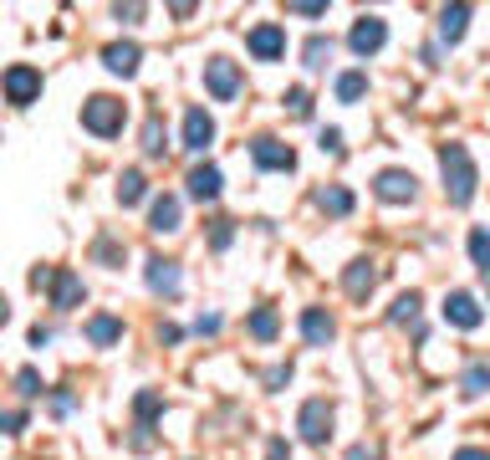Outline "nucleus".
<instances>
[{
	"mask_svg": "<svg viewBox=\"0 0 490 460\" xmlns=\"http://www.w3.org/2000/svg\"><path fill=\"white\" fill-rule=\"evenodd\" d=\"M209 143H215V118H209L205 108H190V113H184V149L205 154Z\"/></svg>",
	"mask_w": 490,
	"mask_h": 460,
	"instance_id": "13",
	"label": "nucleus"
},
{
	"mask_svg": "<svg viewBox=\"0 0 490 460\" xmlns=\"http://www.w3.org/2000/svg\"><path fill=\"white\" fill-rule=\"evenodd\" d=\"M316 205L343 221V215H352V190H343V185H327V190H316Z\"/></svg>",
	"mask_w": 490,
	"mask_h": 460,
	"instance_id": "21",
	"label": "nucleus"
},
{
	"mask_svg": "<svg viewBox=\"0 0 490 460\" xmlns=\"http://www.w3.org/2000/svg\"><path fill=\"white\" fill-rule=\"evenodd\" d=\"M455 460H490V450H480V445H465V450H455Z\"/></svg>",
	"mask_w": 490,
	"mask_h": 460,
	"instance_id": "39",
	"label": "nucleus"
},
{
	"mask_svg": "<svg viewBox=\"0 0 490 460\" xmlns=\"http://www.w3.org/2000/svg\"><path fill=\"white\" fill-rule=\"evenodd\" d=\"M230 240H236V225H230V221H215V236H209V246H215V251H225Z\"/></svg>",
	"mask_w": 490,
	"mask_h": 460,
	"instance_id": "34",
	"label": "nucleus"
},
{
	"mask_svg": "<svg viewBox=\"0 0 490 460\" xmlns=\"http://www.w3.org/2000/svg\"><path fill=\"white\" fill-rule=\"evenodd\" d=\"M148 230L154 236H174L179 230V194H158L154 210H148Z\"/></svg>",
	"mask_w": 490,
	"mask_h": 460,
	"instance_id": "15",
	"label": "nucleus"
},
{
	"mask_svg": "<svg viewBox=\"0 0 490 460\" xmlns=\"http://www.w3.org/2000/svg\"><path fill=\"white\" fill-rule=\"evenodd\" d=\"M205 87L215 103H230V97L240 93V67L230 62V57H209L205 62Z\"/></svg>",
	"mask_w": 490,
	"mask_h": 460,
	"instance_id": "5",
	"label": "nucleus"
},
{
	"mask_svg": "<svg viewBox=\"0 0 490 460\" xmlns=\"http://www.w3.org/2000/svg\"><path fill=\"white\" fill-rule=\"evenodd\" d=\"M266 455H271V460H291V445H286V440H271Z\"/></svg>",
	"mask_w": 490,
	"mask_h": 460,
	"instance_id": "41",
	"label": "nucleus"
},
{
	"mask_svg": "<svg viewBox=\"0 0 490 460\" xmlns=\"http://www.w3.org/2000/svg\"><path fill=\"white\" fill-rule=\"evenodd\" d=\"M21 425H26V414H21V410L5 414V429H11V435H21Z\"/></svg>",
	"mask_w": 490,
	"mask_h": 460,
	"instance_id": "42",
	"label": "nucleus"
},
{
	"mask_svg": "<svg viewBox=\"0 0 490 460\" xmlns=\"http://www.w3.org/2000/svg\"><path fill=\"white\" fill-rule=\"evenodd\" d=\"M164 149H169V128H164V118L154 113V118L143 123V154H148V159H158Z\"/></svg>",
	"mask_w": 490,
	"mask_h": 460,
	"instance_id": "23",
	"label": "nucleus"
},
{
	"mask_svg": "<svg viewBox=\"0 0 490 460\" xmlns=\"http://www.w3.org/2000/svg\"><path fill=\"white\" fill-rule=\"evenodd\" d=\"M47 286H51V307H57V312H72V307L87 297V292H82V276H77V271H67V266L51 271Z\"/></svg>",
	"mask_w": 490,
	"mask_h": 460,
	"instance_id": "12",
	"label": "nucleus"
},
{
	"mask_svg": "<svg viewBox=\"0 0 490 460\" xmlns=\"http://www.w3.org/2000/svg\"><path fill=\"white\" fill-rule=\"evenodd\" d=\"M465 26H470V5H444L440 11V41L455 47L459 36H465Z\"/></svg>",
	"mask_w": 490,
	"mask_h": 460,
	"instance_id": "19",
	"label": "nucleus"
},
{
	"mask_svg": "<svg viewBox=\"0 0 490 460\" xmlns=\"http://www.w3.org/2000/svg\"><path fill=\"white\" fill-rule=\"evenodd\" d=\"M286 11H291V16H327V0H291V5H286Z\"/></svg>",
	"mask_w": 490,
	"mask_h": 460,
	"instance_id": "33",
	"label": "nucleus"
},
{
	"mask_svg": "<svg viewBox=\"0 0 490 460\" xmlns=\"http://www.w3.org/2000/svg\"><path fill=\"white\" fill-rule=\"evenodd\" d=\"M138 41H112L108 51H102V62H108V72H118V77H133L138 72Z\"/></svg>",
	"mask_w": 490,
	"mask_h": 460,
	"instance_id": "17",
	"label": "nucleus"
},
{
	"mask_svg": "<svg viewBox=\"0 0 490 460\" xmlns=\"http://www.w3.org/2000/svg\"><path fill=\"white\" fill-rule=\"evenodd\" d=\"M297 429L307 445H327V435H333V404L327 399H307L297 414Z\"/></svg>",
	"mask_w": 490,
	"mask_h": 460,
	"instance_id": "4",
	"label": "nucleus"
},
{
	"mask_svg": "<svg viewBox=\"0 0 490 460\" xmlns=\"http://www.w3.org/2000/svg\"><path fill=\"white\" fill-rule=\"evenodd\" d=\"M322 154H343V133H337V128H322Z\"/></svg>",
	"mask_w": 490,
	"mask_h": 460,
	"instance_id": "35",
	"label": "nucleus"
},
{
	"mask_svg": "<svg viewBox=\"0 0 490 460\" xmlns=\"http://www.w3.org/2000/svg\"><path fill=\"white\" fill-rule=\"evenodd\" d=\"M245 47H251L255 62H281V57H286V32L276 26V21H261V26H251Z\"/></svg>",
	"mask_w": 490,
	"mask_h": 460,
	"instance_id": "6",
	"label": "nucleus"
},
{
	"mask_svg": "<svg viewBox=\"0 0 490 460\" xmlns=\"http://www.w3.org/2000/svg\"><path fill=\"white\" fill-rule=\"evenodd\" d=\"M118 338H123V322L118 318H108V312H102V318H87V343H93V348H112Z\"/></svg>",
	"mask_w": 490,
	"mask_h": 460,
	"instance_id": "20",
	"label": "nucleus"
},
{
	"mask_svg": "<svg viewBox=\"0 0 490 460\" xmlns=\"http://www.w3.org/2000/svg\"><path fill=\"white\" fill-rule=\"evenodd\" d=\"M459 394H465V399L490 394V364H470V368H465V379H459Z\"/></svg>",
	"mask_w": 490,
	"mask_h": 460,
	"instance_id": "24",
	"label": "nucleus"
},
{
	"mask_svg": "<svg viewBox=\"0 0 490 460\" xmlns=\"http://www.w3.org/2000/svg\"><path fill=\"white\" fill-rule=\"evenodd\" d=\"M251 159L261 164V169H297V149L291 143H281V139H271V133H261V139L251 143Z\"/></svg>",
	"mask_w": 490,
	"mask_h": 460,
	"instance_id": "9",
	"label": "nucleus"
},
{
	"mask_svg": "<svg viewBox=\"0 0 490 460\" xmlns=\"http://www.w3.org/2000/svg\"><path fill=\"white\" fill-rule=\"evenodd\" d=\"M388 41V26H383L379 16H358L352 21V32H348V47L358 51V57H373V51Z\"/></svg>",
	"mask_w": 490,
	"mask_h": 460,
	"instance_id": "11",
	"label": "nucleus"
},
{
	"mask_svg": "<svg viewBox=\"0 0 490 460\" xmlns=\"http://www.w3.org/2000/svg\"><path fill=\"white\" fill-rule=\"evenodd\" d=\"M36 97H41V72L26 67V62L5 67V103H11V108H31Z\"/></svg>",
	"mask_w": 490,
	"mask_h": 460,
	"instance_id": "3",
	"label": "nucleus"
},
{
	"mask_svg": "<svg viewBox=\"0 0 490 460\" xmlns=\"http://www.w3.org/2000/svg\"><path fill=\"white\" fill-rule=\"evenodd\" d=\"M143 282H148V292H158V297H179V292H184L179 261H164V256H154V261L143 266Z\"/></svg>",
	"mask_w": 490,
	"mask_h": 460,
	"instance_id": "10",
	"label": "nucleus"
},
{
	"mask_svg": "<svg viewBox=\"0 0 490 460\" xmlns=\"http://www.w3.org/2000/svg\"><path fill=\"white\" fill-rule=\"evenodd\" d=\"M143 194H148V179L138 169H123V179H118V205H138Z\"/></svg>",
	"mask_w": 490,
	"mask_h": 460,
	"instance_id": "25",
	"label": "nucleus"
},
{
	"mask_svg": "<svg viewBox=\"0 0 490 460\" xmlns=\"http://www.w3.org/2000/svg\"><path fill=\"white\" fill-rule=\"evenodd\" d=\"M93 256H97V261H108V266H123V246H118V240H112V236H97V246H93Z\"/></svg>",
	"mask_w": 490,
	"mask_h": 460,
	"instance_id": "30",
	"label": "nucleus"
},
{
	"mask_svg": "<svg viewBox=\"0 0 490 460\" xmlns=\"http://www.w3.org/2000/svg\"><path fill=\"white\" fill-rule=\"evenodd\" d=\"M348 460H379V445H352V450H348Z\"/></svg>",
	"mask_w": 490,
	"mask_h": 460,
	"instance_id": "37",
	"label": "nucleus"
},
{
	"mask_svg": "<svg viewBox=\"0 0 490 460\" xmlns=\"http://www.w3.org/2000/svg\"><path fill=\"white\" fill-rule=\"evenodd\" d=\"M440 169H444V194H450V205H470L475 185H480L470 149H465V143H444L440 149Z\"/></svg>",
	"mask_w": 490,
	"mask_h": 460,
	"instance_id": "1",
	"label": "nucleus"
},
{
	"mask_svg": "<svg viewBox=\"0 0 490 460\" xmlns=\"http://www.w3.org/2000/svg\"><path fill=\"white\" fill-rule=\"evenodd\" d=\"M419 307H424V297H419V292H404V297L388 307V322H414L419 318Z\"/></svg>",
	"mask_w": 490,
	"mask_h": 460,
	"instance_id": "27",
	"label": "nucleus"
},
{
	"mask_svg": "<svg viewBox=\"0 0 490 460\" xmlns=\"http://www.w3.org/2000/svg\"><path fill=\"white\" fill-rule=\"evenodd\" d=\"M112 16H118V21H138L143 5H112Z\"/></svg>",
	"mask_w": 490,
	"mask_h": 460,
	"instance_id": "40",
	"label": "nucleus"
},
{
	"mask_svg": "<svg viewBox=\"0 0 490 460\" xmlns=\"http://www.w3.org/2000/svg\"><path fill=\"white\" fill-rule=\"evenodd\" d=\"M286 379H291V364H276V368H266V383H271V389H281Z\"/></svg>",
	"mask_w": 490,
	"mask_h": 460,
	"instance_id": "36",
	"label": "nucleus"
},
{
	"mask_svg": "<svg viewBox=\"0 0 490 460\" xmlns=\"http://www.w3.org/2000/svg\"><path fill=\"white\" fill-rule=\"evenodd\" d=\"M16 389H21V399H36V394H41V374H36V368H21Z\"/></svg>",
	"mask_w": 490,
	"mask_h": 460,
	"instance_id": "32",
	"label": "nucleus"
},
{
	"mask_svg": "<svg viewBox=\"0 0 490 460\" xmlns=\"http://www.w3.org/2000/svg\"><path fill=\"white\" fill-rule=\"evenodd\" d=\"M363 93H368V77H363V72H343V77H337V97H343V103H358Z\"/></svg>",
	"mask_w": 490,
	"mask_h": 460,
	"instance_id": "29",
	"label": "nucleus"
},
{
	"mask_svg": "<svg viewBox=\"0 0 490 460\" xmlns=\"http://www.w3.org/2000/svg\"><path fill=\"white\" fill-rule=\"evenodd\" d=\"M440 312H444V322H450V328H465V333H475V328L486 322V307H480L470 292H450Z\"/></svg>",
	"mask_w": 490,
	"mask_h": 460,
	"instance_id": "8",
	"label": "nucleus"
},
{
	"mask_svg": "<svg viewBox=\"0 0 490 460\" xmlns=\"http://www.w3.org/2000/svg\"><path fill=\"white\" fill-rule=\"evenodd\" d=\"M286 108H291V118H312V93L307 87H291L286 93Z\"/></svg>",
	"mask_w": 490,
	"mask_h": 460,
	"instance_id": "31",
	"label": "nucleus"
},
{
	"mask_svg": "<svg viewBox=\"0 0 490 460\" xmlns=\"http://www.w3.org/2000/svg\"><path fill=\"white\" fill-rule=\"evenodd\" d=\"M123 103H118V97H108V93H93L87 97V103H82V128H87V133H97V139H112V133H118V128H123Z\"/></svg>",
	"mask_w": 490,
	"mask_h": 460,
	"instance_id": "2",
	"label": "nucleus"
},
{
	"mask_svg": "<svg viewBox=\"0 0 490 460\" xmlns=\"http://www.w3.org/2000/svg\"><path fill=\"white\" fill-rule=\"evenodd\" d=\"M276 328H281V322H276V307H255V312H251V338H255V343H271Z\"/></svg>",
	"mask_w": 490,
	"mask_h": 460,
	"instance_id": "26",
	"label": "nucleus"
},
{
	"mask_svg": "<svg viewBox=\"0 0 490 460\" xmlns=\"http://www.w3.org/2000/svg\"><path fill=\"white\" fill-rule=\"evenodd\" d=\"M343 286H348L352 302H368V292L379 286V266H373V261H348V271H343Z\"/></svg>",
	"mask_w": 490,
	"mask_h": 460,
	"instance_id": "14",
	"label": "nucleus"
},
{
	"mask_svg": "<svg viewBox=\"0 0 490 460\" xmlns=\"http://www.w3.org/2000/svg\"><path fill=\"white\" fill-rule=\"evenodd\" d=\"M301 57H307L301 67H327V57H333V36H312V41L301 47Z\"/></svg>",
	"mask_w": 490,
	"mask_h": 460,
	"instance_id": "28",
	"label": "nucleus"
},
{
	"mask_svg": "<svg viewBox=\"0 0 490 460\" xmlns=\"http://www.w3.org/2000/svg\"><path fill=\"white\" fill-rule=\"evenodd\" d=\"M373 194H379L383 205H409L414 194H419V179H414L409 169H383V175L373 179Z\"/></svg>",
	"mask_w": 490,
	"mask_h": 460,
	"instance_id": "7",
	"label": "nucleus"
},
{
	"mask_svg": "<svg viewBox=\"0 0 490 460\" xmlns=\"http://www.w3.org/2000/svg\"><path fill=\"white\" fill-rule=\"evenodd\" d=\"M470 256H475L480 282H486V292H490V230H486V225H475V230H470Z\"/></svg>",
	"mask_w": 490,
	"mask_h": 460,
	"instance_id": "22",
	"label": "nucleus"
},
{
	"mask_svg": "<svg viewBox=\"0 0 490 460\" xmlns=\"http://www.w3.org/2000/svg\"><path fill=\"white\" fill-rule=\"evenodd\" d=\"M333 333H337V328H333V318H327L322 307H307V312H301V338H307L312 348H327Z\"/></svg>",
	"mask_w": 490,
	"mask_h": 460,
	"instance_id": "16",
	"label": "nucleus"
},
{
	"mask_svg": "<svg viewBox=\"0 0 490 460\" xmlns=\"http://www.w3.org/2000/svg\"><path fill=\"white\" fill-rule=\"evenodd\" d=\"M194 333H220V312H209V318L194 322Z\"/></svg>",
	"mask_w": 490,
	"mask_h": 460,
	"instance_id": "38",
	"label": "nucleus"
},
{
	"mask_svg": "<svg viewBox=\"0 0 490 460\" xmlns=\"http://www.w3.org/2000/svg\"><path fill=\"white\" fill-rule=\"evenodd\" d=\"M220 169H215V164H194L190 169V194L194 200H215V194H220Z\"/></svg>",
	"mask_w": 490,
	"mask_h": 460,
	"instance_id": "18",
	"label": "nucleus"
}]
</instances>
